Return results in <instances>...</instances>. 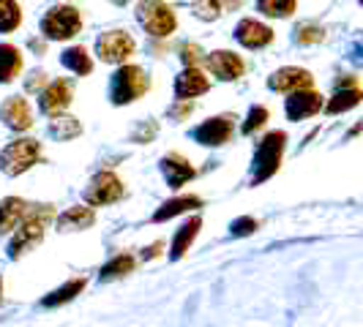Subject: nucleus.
Returning <instances> with one entry per match:
<instances>
[{"mask_svg":"<svg viewBox=\"0 0 363 327\" xmlns=\"http://www.w3.org/2000/svg\"><path fill=\"white\" fill-rule=\"evenodd\" d=\"M284 142H287V134L284 131H271L262 137V142L255 153V164H252V183L268 180L271 175H276L281 156H284Z\"/></svg>","mask_w":363,"mask_h":327,"instance_id":"1","label":"nucleus"},{"mask_svg":"<svg viewBox=\"0 0 363 327\" xmlns=\"http://www.w3.org/2000/svg\"><path fill=\"white\" fill-rule=\"evenodd\" d=\"M145 91H147L145 71L137 69V66H126V63L115 71L112 82H109V98H112L115 107H123V104L137 101L140 96H145Z\"/></svg>","mask_w":363,"mask_h":327,"instance_id":"2","label":"nucleus"},{"mask_svg":"<svg viewBox=\"0 0 363 327\" xmlns=\"http://www.w3.org/2000/svg\"><path fill=\"white\" fill-rule=\"evenodd\" d=\"M50 216H52L50 207L36 210V213H25V216H22V221L17 224V232H14L11 243H9V256H11V259H19L22 254H28L38 240L44 237V224H47V218Z\"/></svg>","mask_w":363,"mask_h":327,"instance_id":"3","label":"nucleus"},{"mask_svg":"<svg viewBox=\"0 0 363 327\" xmlns=\"http://www.w3.org/2000/svg\"><path fill=\"white\" fill-rule=\"evenodd\" d=\"M137 19L140 25L145 28L147 36H156V38H167L175 33V11L164 3V0H143L137 6Z\"/></svg>","mask_w":363,"mask_h":327,"instance_id":"4","label":"nucleus"},{"mask_svg":"<svg viewBox=\"0 0 363 327\" xmlns=\"http://www.w3.org/2000/svg\"><path fill=\"white\" fill-rule=\"evenodd\" d=\"M82 28V17L74 6H52L41 19V33L52 41L74 38Z\"/></svg>","mask_w":363,"mask_h":327,"instance_id":"5","label":"nucleus"},{"mask_svg":"<svg viewBox=\"0 0 363 327\" xmlns=\"http://www.w3.org/2000/svg\"><path fill=\"white\" fill-rule=\"evenodd\" d=\"M38 156H41V145H38L36 139H17V142L3 147V153H0V169H3V175L17 178V175L28 172L38 161Z\"/></svg>","mask_w":363,"mask_h":327,"instance_id":"6","label":"nucleus"},{"mask_svg":"<svg viewBox=\"0 0 363 327\" xmlns=\"http://www.w3.org/2000/svg\"><path fill=\"white\" fill-rule=\"evenodd\" d=\"M134 50H137V44H134V38L128 36L126 30H107L96 41V54L104 63H112V66L128 63V57L134 54Z\"/></svg>","mask_w":363,"mask_h":327,"instance_id":"7","label":"nucleus"},{"mask_svg":"<svg viewBox=\"0 0 363 327\" xmlns=\"http://www.w3.org/2000/svg\"><path fill=\"white\" fill-rule=\"evenodd\" d=\"M123 197V183L118 180L112 172H99L93 175L91 185L85 188V202L99 207V205H112Z\"/></svg>","mask_w":363,"mask_h":327,"instance_id":"8","label":"nucleus"},{"mask_svg":"<svg viewBox=\"0 0 363 327\" xmlns=\"http://www.w3.org/2000/svg\"><path fill=\"white\" fill-rule=\"evenodd\" d=\"M233 131H235L233 117H230V115H221V117H211V120H205L202 126H197L191 131V137H194L200 145L216 147V145H224V142L233 137Z\"/></svg>","mask_w":363,"mask_h":327,"instance_id":"9","label":"nucleus"},{"mask_svg":"<svg viewBox=\"0 0 363 327\" xmlns=\"http://www.w3.org/2000/svg\"><path fill=\"white\" fill-rule=\"evenodd\" d=\"M323 109V96L320 93L309 91V88H301V91H292L287 104H284V112L290 120H306L311 115H317Z\"/></svg>","mask_w":363,"mask_h":327,"instance_id":"10","label":"nucleus"},{"mask_svg":"<svg viewBox=\"0 0 363 327\" xmlns=\"http://www.w3.org/2000/svg\"><path fill=\"white\" fill-rule=\"evenodd\" d=\"M205 63H208V71L213 74L216 79H221V82H233L238 76H243V60L235 52H230V50L211 52L205 57Z\"/></svg>","mask_w":363,"mask_h":327,"instance_id":"11","label":"nucleus"},{"mask_svg":"<svg viewBox=\"0 0 363 327\" xmlns=\"http://www.w3.org/2000/svg\"><path fill=\"white\" fill-rule=\"evenodd\" d=\"M69 104H72V82H66V79H55L38 93V107L47 115H57Z\"/></svg>","mask_w":363,"mask_h":327,"instance_id":"12","label":"nucleus"},{"mask_svg":"<svg viewBox=\"0 0 363 327\" xmlns=\"http://www.w3.org/2000/svg\"><path fill=\"white\" fill-rule=\"evenodd\" d=\"M0 120L11 131H28L33 126V115H30V107L22 96H11L0 104Z\"/></svg>","mask_w":363,"mask_h":327,"instance_id":"13","label":"nucleus"},{"mask_svg":"<svg viewBox=\"0 0 363 327\" xmlns=\"http://www.w3.org/2000/svg\"><path fill=\"white\" fill-rule=\"evenodd\" d=\"M235 41L246 50H259L273 41V30L257 19H240L235 28Z\"/></svg>","mask_w":363,"mask_h":327,"instance_id":"14","label":"nucleus"},{"mask_svg":"<svg viewBox=\"0 0 363 327\" xmlns=\"http://www.w3.org/2000/svg\"><path fill=\"white\" fill-rule=\"evenodd\" d=\"M208 88H211V82H208V76L197 66H186L178 74V79H175V96H178V101H191V98H197L202 93H208Z\"/></svg>","mask_w":363,"mask_h":327,"instance_id":"15","label":"nucleus"},{"mask_svg":"<svg viewBox=\"0 0 363 327\" xmlns=\"http://www.w3.org/2000/svg\"><path fill=\"white\" fill-rule=\"evenodd\" d=\"M268 88L276 93H292V91H301V88H311V74L306 69L287 66V69H279V71L271 74Z\"/></svg>","mask_w":363,"mask_h":327,"instance_id":"16","label":"nucleus"},{"mask_svg":"<svg viewBox=\"0 0 363 327\" xmlns=\"http://www.w3.org/2000/svg\"><path fill=\"white\" fill-rule=\"evenodd\" d=\"M162 172H164V180L169 183L172 188H181V185H186V183L197 175V172H194V166L186 161L183 156H178V153L164 156V159H162Z\"/></svg>","mask_w":363,"mask_h":327,"instance_id":"17","label":"nucleus"},{"mask_svg":"<svg viewBox=\"0 0 363 327\" xmlns=\"http://www.w3.org/2000/svg\"><path fill=\"white\" fill-rule=\"evenodd\" d=\"M200 226H202L200 218H189L181 229H178V235H175L172 246H169V259H172V262H178V259L189 251V246L194 243V237H197V232H200Z\"/></svg>","mask_w":363,"mask_h":327,"instance_id":"18","label":"nucleus"},{"mask_svg":"<svg viewBox=\"0 0 363 327\" xmlns=\"http://www.w3.org/2000/svg\"><path fill=\"white\" fill-rule=\"evenodd\" d=\"M93 221H96V216H93L91 207H69L57 218V229L60 232H79V229H88Z\"/></svg>","mask_w":363,"mask_h":327,"instance_id":"19","label":"nucleus"},{"mask_svg":"<svg viewBox=\"0 0 363 327\" xmlns=\"http://www.w3.org/2000/svg\"><path fill=\"white\" fill-rule=\"evenodd\" d=\"M202 200L200 197H194V194H186V197H175V200L164 202L162 207L156 210V216L153 221H169V218L181 216V213H189V210H194V207H200Z\"/></svg>","mask_w":363,"mask_h":327,"instance_id":"20","label":"nucleus"},{"mask_svg":"<svg viewBox=\"0 0 363 327\" xmlns=\"http://www.w3.org/2000/svg\"><path fill=\"white\" fill-rule=\"evenodd\" d=\"M25 216V202L17 197H9V200L0 202V235L17 229V224Z\"/></svg>","mask_w":363,"mask_h":327,"instance_id":"21","label":"nucleus"},{"mask_svg":"<svg viewBox=\"0 0 363 327\" xmlns=\"http://www.w3.org/2000/svg\"><path fill=\"white\" fill-rule=\"evenodd\" d=\"M22 71V52L14 44H0V82H11Z\"/></svg>","mask_w":363,"mask_h":327,"instance_id":"22","label":"nucleus"},{"mask_svg":"<svg viewBox=\"0 0 363 327\" xmlns=\"http://www.w3.org/2000/svg\"><path fill=\"white\" fill-rule=\"evenodd\" d=\"M82 134V126H79V120L72 117V115H55L52 123H50V137H55L57 142H69V139H77Z\"/></svg>","mask_w":363,"mask_h":327,"instance_id":"23","label":"nucleus"},{"mask_svg":"<svg viewBox=\"0 0 363 327\" xmlns=\"http://www.w3.org/2000/svg\"><path fill=\"white\" fill-rule=\"evenodd\" d=\"M363 98V93L355 88V85H339V91H336V96L328 101V112L330 115H339V112H347V109L358 107Z\"/></svg>","mask_w":363,"mask_h":327,"instance_id":"24","label":"nucleus"},{"mask_svg":"<svg viewBox=\"0 0 363 327\" xmlns=\"http://www.w3.org/2000/svg\"><path fill=\"white\" fill-rule=\"evenodd\" d=\"M60 63H63V69L79 74V76H85V74L93 71V60L85 47H69L66 52L60 54Z\"/></svg>","mask_w":363,"mask_h":327,"instance_id":"25","label":"nucleus"},{"mask_svg":"<svg viewBox=\"0 0 363 327\" xmlns=\"http://www.w3.org/2000/svg\"><path fill=\"white\" fill-rule=\"evenodd\" d=\"M85 289V278H72L69 284H63L60 289H55V292H50L41 303L47 306V309H55V306H60V303H69V300H74L79 292Z\"/></svg>","mask_w":363,"mask_h":327,"instance_id":"26","label":"nucleus"},{"mask_svg":"<svg viewBox=\"0 0 363 327\" xmlns=\"http://www.w3.org/2000/svg\"><path fill=\"white\" fill-rule=\"evenodd\" d=\"M257 11L271 19L292 17L295 11V0H257Z\"/></svg>","mask_w":363,"mask_h":327,"instance_id":"27","label":"nucleus"},{"mask_svg":"<svg viewBox=\"0 0 363 327\" xmlns=\"http://www.w3.org/2000/svg\"><path fill=\"white\" fill-rule=\"evenodd\" d=\"M22 22V11L14 0H0V33H11L17 30Z\"/></svg>","mask_w":363,"mask_h":327,"instance_id":"28","label":"nucleus"},{"mask_svg":"<svg viewBox=\"0 0 363 327\" xmlns=\"http://www.w3.org/2000/svg\"><path fill=\"white\" fill-rule=\"evenodd\" d=\"M134 270V259L128 254H121L115 256L112 262H107L104 268H101V281H115V278H123L126 272Z\"/></svg>","mask_w":363,"mask_h":327,"instance_id":"29","label":"nucleus"},{"mask_svg":"<svg viewBox=\"0 0 363 327\" xmlns=\"http://www.w3.org/2000/svg\"><path fill=\"white\" fill-rule=\"evenodd\" d=\"M194 14L205 22L221 17V0H194Z\"/></svg>","mask_w":363,"mask_h":327,"instance_id":"30","label":"nucleus"},{"mask_svg":"<svg viewBox=\"0 0 363 327\" xmlns=\"http://www.w3.org/2000/svg\"><path fill=\"white\" fill-rule=\"evenodd\" d=\"M268 120V109L265 107H252V112H249V117H246V123H243V134H252V131H257V128L262 126Z\"/></svg>","mask_w":363,"mask_h":327,"instance_id":"31","label":"nucleus"},{"mask_svg":"<svg viewBox=\"0 0 363 327\" xmlns=\"http://www.w3.org/2000/svg\"><path fill=\"white\" fill-rule=\"evenodd\" d=\"M298 44H317V41H323V30L320 28H314V25H301L298 30Z\"/></svg>","mask_w":363,"mask_h":327,"instance_id":"32","label":"nucleus"},{"mask_svg":"<svg viewBox=\"0 0 363 327\" xmlns=\"http://www.w3.org/2000/svg\"><path fill=\"white\" fill-rule=\"evenodd\" d=\"M257 229V221L255 218H249V216H243V218H238V221H233V235H240V237H246V235H252Z\"/></svg>","mask_w":363,"mask_h":327,"instance_id":"33","label":"nucleus"},{"mask_svg":"<svg viewBox=\"0 0 363 327\" xmlns=\"http://www.w3.org/2000/svg\"><path fill=\"white\" fill-rule=\"evenodd\" d=\"M181 57L186 66H197L202 60V50L197 47V44H183L181 47Z\"/></svg>","mask_w":363,"mask_h":327,"instance_id":"34","label":"nucleus"},{"mask_svg":"<svg viewBox=\"0 0 363 327\" xmlns=\"http://www.w3.org/2000/svg\"><path fill=\"white\" fill-rule=\"evenodd\" d=\"M112 3H118V6H126L128 0H112Z\"/></svg>","mask_w":363,"mask_h":327,"instance_id":"35","label":"nucleus"},{"mask_svg":"<svg viewBox=\"0 0 363 327\" xmlns=\"http://www.w3.org/2000/svg\"><path fill=\"white\" fill-rule=\"evenodd\" d=\"M0 289H3V281H0Z\"/></svg>","mask_w":363,"mask_h":327,"instance_id":"36","label":"nucleus"},{"mask_svg":"<svg viewBox=\"0 0 363 327\" xmlns=\"http://www.w3.org/2000/svg\"><path fill=\"white\" fill-rule=\"evenodd\" d=\"M361 6H363V0H361Z\"/></svg>","mask_w":363,"mask_h":327,"instance_id":"37","label":"nucleus"}]
</instances>
